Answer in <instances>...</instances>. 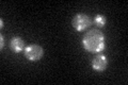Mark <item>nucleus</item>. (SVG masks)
Masks as SVG:
<instances>
[{"instance_id": "nucleus-6", "label": "nucleus", "mask_w": 128, "mask_h": 85, "mask_svg": "<svg viewBox=\"0 0 128 85\" xmlns=\"http://www.w3.org/2000/svg\"><path fill=\"white\" fill-rule=\"evenodd\" d=\"M106 22H107V18L102 14H97L94 17V23L98 28H102L104 26L106 25Z\"/></svg>"}, {"instance_id": "nucleus-3", "label": "nucleus", "mask_w": 128, "mask_h": 85, "mask_svg": "<svg viewBox=\"0 0 128 85\" xmlns=\"http://www.w3.org/2000/svg\"><path fill=\"white\" fill-rule=\"evenodd\" d=\"M24 54H25L26 59L29 60L30 62H38V61H40L43 58L44 50L38 44H31V45L25 48Z\"/></svg>"}, {"instance_id": "nucleus-5", "label": "nucleus", "mask_w": 128, "mask_h": 85, "mask_svg": "<svg viewBox=\"0 0 128 85\" xmlns=\"http://www.w3.org/2000/svg\"><path fill=\"white\" fill-rule=\"evenodd\" d=\"M10 48L14 53H19L25 50V40L19 36H14L10 40Z\"/></svg>"}, {"instance_id": "nucleus-4", "label": "nucleus", "mask_w": 128, "mask_h": 85, "mask_svg": "<svg viewBox=\"0 0 128 85\" xmlns=\"http://www.w3.org/2000/svg\"><path fill=\"white\" fill-rule=\"evenodd\" d=\"M108 64H109V61H108L107 56L102 53H96V55L92 59V62H91L93 70L98 71V72L105 71Z\"/></svg>"}, {"instance_id": "nucleus-7", "label": "nucleus", "mask_w": 128, "mask_h": 85, "mask_svg": "<svg viewBox=\"0 0 128 85\" xmlns=\"http://www.w3.org/2000/svg\"><path fill=\"white\" fill-rule=\"evenodd\" d=\"M0 39H1V44H0V49H3V47H4V37H3V35H0Z\"/></svg>"}, {"instance_id": "nucleus-2", "label": "nucleus", "mask_w": 128, "mask_h": 85, "mask_svg": "<svg viewBox=\"0 0 128 85\" xmlns=\"http://www.w3.org/2000/svg\"><path fill=\"white\" fill-rule=\"evenodd\" d=\"M91 23H92L91 18L86 14H82V13L76 14L73 17V19H72V26L78 32H82L86 30L91 26Z\"/></svg>"}, {"instance_id": "nucleus-1", "label": "nucleus", "mask_w": 128, "mask_h": 85, "mask_svg": "<svg viewBox=\"0 0 128 85\" xmlns=\"http://www.w3.org/2000/svg\"><path fill=\"white\" fill-rule=\"evenodd\" d=\"M83 48L91 53H100L105 49V36L98 29H91L83 34L82 37Z\"/></svg>"}, {"instance_id": "nucleus-8", "label": "nucleus", "mask_w": 128, "mask_h": 85, "mask_svg": "<svg viewBox=\"0 0 128 85\" xmlns=\"http://www.w3.org/2000/svg\"><path fill=\"white\" fill-rule=\"evenodd\" d=\"M0 28H3V20L0 19Z\"/></svg>"}]
</instances>
